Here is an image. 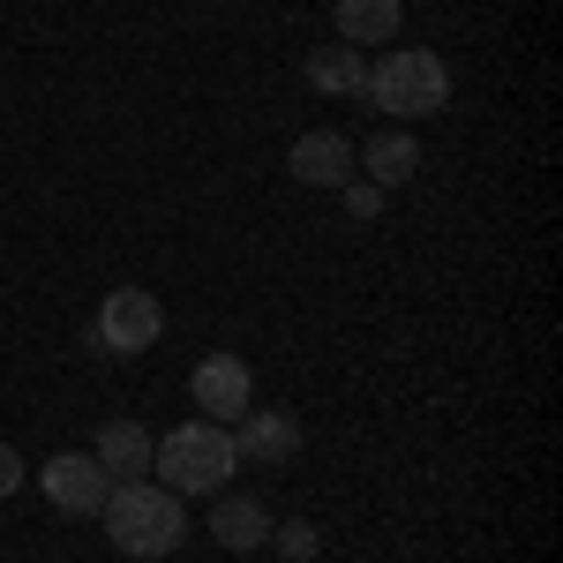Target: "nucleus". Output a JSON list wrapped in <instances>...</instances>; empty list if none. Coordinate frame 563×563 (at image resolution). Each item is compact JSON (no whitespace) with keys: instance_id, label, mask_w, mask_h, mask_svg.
Returning <instances> with one entry per match:
<instances>
[{"instance_id":"7","label":"nucleus","mask_w":563,"mask_h":563,"mask_svg":"<svg viewBox=\"0 0 563 563\" xmlns=\"http://www.w3.org/2000/svg\"><path fill=\"white\" fill-rule=\"evenodd\" d=\"M233 451H241V466H294L301 459V421L286 406H249L233 421Z\"/></svg>"},{"instance_id":"6","label":"nucleus","mask_w":563,"mask_h":563,"mask_svg":"<svg viewBox=\"0 0 563 563\" xmlns=\"http://www.w3.org/2000/svg\"><path fill=\"white\" fill-rule=\"evenodd\" d=\"M38 488H45V504H53L60 519H98L106 496H113V481H106V466H98L90 451H53L38 466Z\"/></svg>"},{"instance_id":"3","label":"nucleus","mask_w":563,"mask_h":563,"mask_svg":"<svg viewBox=\"0 0 563 563\" xmlns=\"http://www.w3.org/2000/svg\"><path fill=\"white\" fill-rule=\"evenodd\" d=\"M151 474H158V488H174V496H218L225 481L241 474L233 429H218V421H180V429H166L158 451H151Z\"/></svg>"},{"instance_id":"10","label":"nucleus","mask_w":563,"mask_h":563,"mask_svg":"<svg viewBox=\"0 0 563 563\" xmlns=\"http://www.w3.org/2000/svg\"><path fill=\"white\" fill-rule=\"evenodd\" d=\"M353 158L368 166V180H376L384 196H390V188H406V180L421 174V143H413L406 129H384L376 143H368V151H353Z\"/></svg>"},{"instance_id":"5","label":"nucleus","mask_w":563,"mask_h":563,"mask_svg":"<svg viewBox=\"0 0 563 563\" xmlns=\"http://www.w3.org/2000/svg\"><path fill=\"white\" fill-rule=\"evenodd\" d=\"M188 398H196V421L233 429V421L256 406V368H249L241 353H203V361L188 368Z\"/></svg>"},{"instance_id":"13","label":"nucleus","mask_w":563,"mask_h":563,"mask_svg":"<svg viewBox=\"0 0 563 563\" xmlns=\"http://www.w3.org/2000/svg\"><path fill=\"white\" fill-rule=\"evenodd\" d=\"M361 76H368L361 45H316V53H308V84L323 90V98H353Z\"/></svg>"},{"instance_id":"16","label":"nucleus","mask_w":563,"mask_h":563,"mask_svg":"<svg viewBox=\"0 0 563 563\" xmlns=\"http://www.w3.org/2000/svg\"><path fill=\"white\" fill-rule=\"evenodd\" d=\"M15 488H23V451H15V443H0V504H8Z\"/></svg>"},{"instance_id":"11","label":"nucleus","mask_w":563,"mask_h":563,"mask_svg":"<svg viewBox=\"0 0 563 563\" xmlns=\"http://www.w3.org/2000/svg\"><path fill=\"white\" fill-rule=\"evenodd\" d=\"M211 533H218V549H263L271 541V511H263L256 496H218V511H211Z\"/></svg>"},{"instance_id":"4","label":"nucleus","mask_w":563,"mask_h":563,"mask_svg":"<svg viewBox=\"0 0 563 563\" xmlns=\"http://www.w3.org/2000/svg\"><path fill=\"white\" fill-rule=\"evenodd\" d=\"M166 339V308L151 286H113L106 301H98V323H90V346L113 353V361H135V353H151Z\"/></svg>"},{"instance_id":"8","label":"nucleus","mask_w":563,"mask_h":563,"mask_svg":"<svg viewBox=\"0 0 563 563\" xmlns=\"http://www.w3.org/2000/svg\"><path fill=\"white\" fill-rule=\"evenodd\" d=\"M286 174L301 180V188H346L353 180V143L339 129H308V135H294V151H286Z\"/></svg>"},{"instance_id":"9","label":"nucleus","mask_w":563,"mask_h":563,"mask_svg":"<svg viewBox=\"0 0 563 563\" xmlns=\"http://www.w3.org/2000/svg\"><path fill=\"white\" fill-rule=\"evenodd\" d=\"M151 451H158V435L143 421H106L98 443H90V459L106 466V481H151Z\"/></svg>"},{"instance_id":"2","label":"nucleus","mask_w":563,"mask_h":563,"mask_svg":"<svg viewBox=\"0 0 563 563\" xmlns=\"http://www.w3.org/2000/svg\"><path fill=\"white\" fill-rule=\"evenodd\" d=\"M98 519H106V541L135 563H158L188 541V511H180L174 488H158V481H113V496H106Z\"/></svg>"},{"instance_id":"12","label":"nucleus","mask_w":563,"mask_h":563,"mask_svg":"<svg viewBox=\"0 0 563 563\" xmlns=\"http://www.w3.org/2000/svg\"><path fill=\"white\" fill-rule=\"evenodd\" d=\"M406 23L398 0H339V45H390Z\"/></svg>"},{"instance_id":"1","label":"nucleus","mask_w":563,"mask_h":563,"mask_svg":"<svg viewBox=\"0 0 563 563\" xmlns=\"http://www.w3.org/2000/svg\"><path fill=\"white\" fill-rule=\"evenodd\" d=\"M361 98L384 113V121H429L451 106V60L429 53V45H390L384 60H368V76H361Z\"/></svg>"},{"instance_id":"14","label":"nucleus","mask_w":563,"mask_h":563,"mask_svg":"<svg viewBox=\"0 0 563 563\" xmlns=\"http://www.w3.org/2000/svg\"><path fill=\"white\" fill-rule=\"evenodd\" d=\"M271 541H278V556H286V563H308L316 549H323V533H316L308 519H286V526H271Z\"/></svg>"},{"instance_id":"15","label":"nucleus","mask_w":563,"mask_h":563,"mask_svg":"<svg viewBox=\"0 0 563 563\" xmlns=\"http://www.w3.org/2000/svg\"><path fill=\"white\" fill-rule=\"evenodd\" d=\"M339 196H346V211H353V218H376V211H384V188H376V180H346Z\"/></svg>"}]
</instances>
